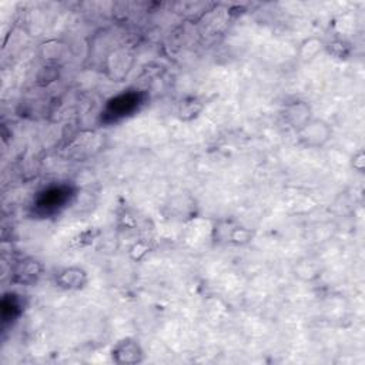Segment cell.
Segmentation results:
<instances>
[{"instance_id": "2", "label": "cell", "mask_w": 365, "mask_h": 365, "mask_svg": "<svg viewBox=\"0 0 365 365\" xmlns=\"http://www.w3.org/2000/svg\"><path fill=\"white\" fill-rule=\"evenodd\" d=\"M143 349L134 338H125L118 341L112 350V358L114 362L125 364H138L143 361Z\"/></svg>"}, {"instance_id": "5", "label": "cell", "mask_w": 365, "mask_h": 365, "mask_svg": "<svg viewBox=\"0 0 365 365\" xmlns=\"http://www.w3.org/2000/svg\"><path fill=\"white\" fill-rule=\"evenodd\" d=\"M321 49H323V42L320 39L310 38V39L304 40L303 45L300 46V50H299L300 60L304 63L312 62L318 56Z\"/></svg>"}, {"instance_id": "1", "label": "cell", "mask_w": 365, "mask_h": 365, "mask_svg": "<svg viewBox=\"0 0 365 365\" xmlns=\"http://www.w3.org/2000/svg\"><path fill=\"white\" fill-rule=\"evenodd\" d=\"M300 143L307 149H321L333 137V129L325 120L312 117L297 131Z\"/></svg>"}, {"instance_id": "7", "label": "cell", "mask_w": 365, "mask_h": 365, "mask_svg": "<svg viewBox=\"0 0 365 365\" xmlns=\"http://www.w3.org/2000/svg\"><path fill=\"white\" fill-rule=\"evenodd\" d=\"M308 273V281L314 280V278L318 277V270L316 267V263H311V262H304V263H300L297 266V270H295V275L300 277V278H305V274Z\"/></svg>"}, {"instance_id": "3", "label": "cell", "mask_w": 365, "mask_h": 365, "mask_svg": "<svg viewBox=\"0 0 365 365\" xmlns=\"http://www.w3.org/2000/svg\"><path fill=\"white\" fill-rule=\"evenodd\" d=\"M284 118L295 131H299L310 118H312V113H311L308 103L295 100L287 104L286 112H284Z\"/></svg>"}, {"instance_id": "6", "label": "cell", "mask_w": 365, "mask_h": 365, "mask_svg": "<svg viewBox=\"0 0 365 365\" xmlns=\"http://www.w3.org/2000/svg\"><path fill=\"white\" fill-rule=\"evenodd\" d=\"M201 110H203V104L196 97H190L188 100L181 101L180 114H181V118L184 120L196 117Z\"/></svg>"}, {"instance_id": "4", "label": "cell", "mask_w": 365, "mask_h": 365, "mask_svg": "<svg viewBox=\"0 0 365 365\" xmlns=\"http://www.w3.org/2000/svg\"><path fill=\"white\" fill-rule=\"evenodd\" d=\"M56 283L64 290H80L88 284V274L80 267H68L56 275Z\"/></svg>"}]
</instances>
